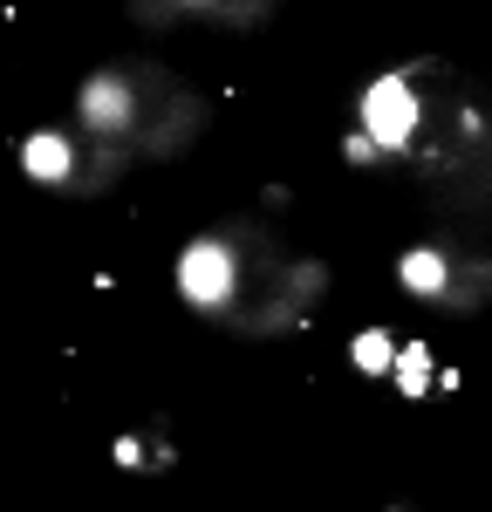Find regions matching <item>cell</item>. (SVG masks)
Returning a JSON list of instances; mask_svg holds the SVG:
<instances>
[{"instance_id": "obj_1", "label": "cell", "mask_w": 492, "mask_h": 512, "mask_svg": "<svg viewBox=\"0 0 492 512\" xmlns=\"http://www.w3.org/2000/svg\"><path fill=\"white\" fill-rule=\"evenodd\" d=\"M363 137L376 144V151H397V144H410V130H417V96H410L404 76H383L376 89L363 96Z\"/></svg>"}, {"instance_id": "obj_2", "label": "cell", "mask_w": 492, "mask_h": 512, "mask_svg": "<svg viewBox=\"0 0 492 512\" xmlns=\"http://www.w3.org/2000/svg\"><path fill=\"white\" fill-rule=\"evenodd\" d=\"M178 287H185L192 308H226V301H233V253H226L219 239L185 246V260H178Z\"/></svg>"}, {"instance_id": "obj_3", "label": "cell", "mask_w": 492, "mask_h": 512, "mask_svg": "<svg viewBox=\"0 0 492 512\" xmlns=\"http://www.w3.org/2000/svg\"><path fill=\"white\" fill-rule=\"evenodd\" d=\"M82 110H89L96 123H110V130H117V123H130V89H123L117 76L89 82V96H82Z\"/></svg>"}, {"instance_id": "obj_4", "label": "cell", "mask_w": 492, "mask_h": 512, "mask_svg": "<svg viewBox=\"0 0 492 512\" xmlns=\"http://www.w3.org/2000/svg\"><path fill=\"white\" fill-rule=\"evenodd\" d=\"M21 164L55 185V178H69V144H62V137H28V144H21Z\"/></svg>"}, {"instance_id": "obj_5", "label": "cell", "mask_w": 492, "mask_h": 512, "mask_svg": "<svg viewBox=\"0 0 492 512\" xmlns=\"http://www.w3.org/2000/svg\"><path fill=\"white\" fill-rule=\"evenodd\" d=\"M397 274H404V287H417V294H445V260H438V253H404Z\"/></svg>"}, {"instance_id": "obj_6", "label": "cell", "mask_w": 492, "mask_h": 512, "mask_svg": "<svg viewBox=\"0 0 492 512\" xmlns=\"http://www.w3.org/2000/svg\"><path fill=\"white\" fill-rule=\"evenodd\" d=\"M390 369H397V383H404L410 396H417V390H431V355L417 349V342H410L404 355H390Z\"/></svg>"}, {"instance_id": "obj_7", "label": "cell", "mask_w": 492, "mask_h": 512, "mask_svg": "<svg viewBox=\"0 0 492 512\" xmlns=\"http://www.w3.org/2000/svg\"><path fill=\"white\" fill-rule=\"evenodd\" d=\"M349 355H356L363 376H376V369H390V355H397V349H390L383 335H356V349H349Z\"/></svg>"}]
</instances>
